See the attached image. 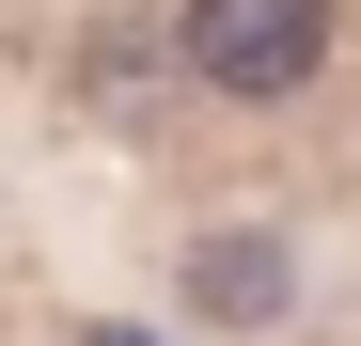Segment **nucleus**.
<instances>
[{
  "label": "nucleus",
  "instance_id": "nucleus-1",
  "mask_svg": "<svg viewBox=\"0 0 361 346\" xmlns=\"http://www.w3.org/2000/svg\"><path fill=\"white\" fill-rule=\"evenodd\" d=\"M189 79L204 95H298L314 79V47H330V0H189Z\"/></svg>",
  "mask_w": 361,
  "mask_h": 346
},
{
  "label": "nucleus",
  "instance_id": "nucleus-2",
  "mask_svg": "<svg viewBox=\"0 0 361 346\" xmlns=\"http://www.w3.org/2000/svg\"><path fill=\"white\" fill-rule=\"evenodd\" d=\"M189 299H204V315H283V237H220V252L189 268Z\"/></svg>",
  "mask_w": 361,
  "mask_h": 346
},
{
  "label": "nucleus",
  "instance_id": "nucleus-3",
  "mask_svg": "<svg viewBox=\"0 0 361 346\" xmlns=\"http://www.w3.org/2000/svg\"><path fill=\"white\" fill-rule=\"evenodd\" d=\"M94 346H142V330H94Z\"/></svg>",
  "mask_w": 361,
  "mask_h": 346
}]
</instances>
